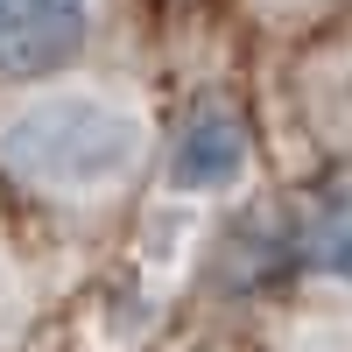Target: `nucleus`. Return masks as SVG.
<instances>
[{
    "mask_svg": "<svg viewBox=\"0 0 352 352\" xmlns=\"http://www.w3.org/2000/svg\"><path fill=\"white\" fill-rule=\"evenodd\" d=\"M247 162H254L247 120L226 99H197L184 113V127H176V141H169V184L197 190V197H219L232 184H247Z\"/></svg>",
    "mask_w": 352,
    "mask_h": 352,
    "instance_id": "3",
    "label": "nucleus"
},
{
    "mask_svg": "<svg viewBox=\"0 0 352 352\" xmlns=\"http://www.w3.org/2000/svg\"><path fill=\"white\" fill-rule=\"evenodd\" d=\"M99 0H0V78H50L85 56Z\"/></svg>",
    "mask_w": 352,
    "mask_h": 352,
    "instance_id": "2",
    "label": "nucleus"
},
{
    "mask_svg": "<svg viewBox=\"0 0 352 352\" xmlns=\"http://www.w3.org/2000/svg\"><path fill=\"white\" fill-rule=\"evenodd\" d=\"M324 275H338V282H352V204H338V212L317 226V240L303 247Z\"/></svg>",
    "mask_w": 352,
    "mask_h": 352,
    "instance_id": "4",
    "label": "nucleus"
},
{
    "mask_svg": "<svg viewBox=\"0 0 352 352\" xmlns=\"http://www.w3.org/2000/svg\"><path fill=\"white\" fill-rule=\"evenodd\" d=\"M0 162L43 197H113L148 162V120L120 92H36L0 113Z\"/></svg>",
    "mask_w": 352,
    "mask_h": 352,
    "instance_id": "1",
    "label": "nucleus"
}]
</instances>
